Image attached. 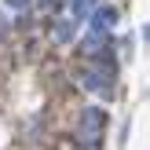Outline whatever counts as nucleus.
Segmentation results:
<instances>
[{"instance_id": "obj_5", "label": "nucleus", "mask_w": 150, "mask_h": 150, "mask_svg": "<svg viewBox=\"0 0 150 150\" xmlns=\"http://www.w3.org/2000/svg\"><path fill=\"white\" fill-rule=\"evenodd\" d=\"M29 4H33V0H4V7H7V11H15V15H22Z\"/></svg>"}, {"instance_id": "obj_1", "label": "nucleus", "mask_w": 150, "mask_h": 150, "mask_svg": "<svg viewBox=\"0 0 150 150\" xmlns=\"http://www.w3.org/2000/svg\"><path fill=\"white\" fill-rule=\"evenodd\" d=\"M103 128H106L103 106H95V103L81 106V117H77V146L81 150H99L103 146Z\"/></svg>"}, {"instance_id": "obj_2", "label": "nucleus", "mask_w": 150, "mask_h": 150, "mask_svg": "<svg viewBox=\"0 0 150 150\" xmlns=\"http://www.w3.org/2000/svg\"><path fill=\"white\" fill-rule=\"evenodd\" d=\"M81 88H88L92 95H99V99H114V59L103 55L92 62V70L81 73Z\"/></svg>"}, {"instance_id": "obj_3", "label": "nucleus", "mask_w": 150, "mask_h": 150, "mask_svg": "<svg viewBox=\"0 0 150 150\" xmlns=\"http://www.w3.org/2000/svg\"><path fill=\"white\" fill-rule=\"evenodd\" d=\"M117 18H121V15H117L114 4H95L92 15H88V29L99 33V37H110V33L117 29Z\"/></svg>"}, {"instance_id": "obj_4", "label": "nucleus", "mask_w": 150, "mask_h": 150, "mask_svg": "<svg viewBox=\"0 0 150 150\" xmlns=\"http://www.w3.org/2000/svg\"><path fill=\"white\" fill-rule=\"evenodd\" d=\"M73 29H77L73 18H55V40H59V44H70V40H73Z\"/></svg>"}]
</instances>
